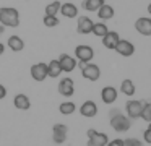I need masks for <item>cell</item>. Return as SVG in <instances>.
<instances>
[{
    "label": "cell",
    "mask_w": 151,
    "mask_h": 146,
    "mask_svg": "<svg viewBox=\"0 0 151 146\" xmlns=\"http://www.w3.org/2000/svg\"><path fill=\"white\" fill-rule=\"evenodd\" d=\"M109 122H111V127L117 133H125V132H128L130 127H132V120L128 119L120 109H111L109 110Z\"/></svg>",
    "instance_id": "1"
},
{
    "label": "cell",
    "mask_w": 151,
    "mask_h": 146,
    "mask_svg": "<svg viewBox=\"0 0 151 146\" xmlns=\"http://www.w3.org/2000/svg\"><path fill=\"white\" fill-rule=\"evenodd\" d=\"M0 24L5 28H18L20 26V12L13 6L0 8Z\"/></svg>",
    "instance_id": "2"
},
{
    "label": "cell",
    "mask_w": 151,
    "mask_h": 146,
    "mask_svg": "<svg viewBox=\"0 0 151 146\" xmlns=\"http://www.w3.org/2000/svg\"><path fill=\"white\" fill-rule=\"evenodd\" d=\"M75 58L78 63H89L94 58V49L88 44H80L75 47Z\"/></svg>",
    "instance_id": "3"
},
{
    "label": "cell",
    "mask_w": 151,
    "mask_h": 146,
    "mask_svg": "<svg viewBox=\"0 0 151 146\" xmlns=\"http://www.w3.org/2000/svg\"><path fill=\"white\" fill-rule=\"evenodd\" d=\"M81 68V76L88 81H98L101 78V68L96 63H78Z\"/></svg>",
    "instance_id": "4"
},
{
    "label": "cell",
    "mask_w": 151,
    "mask_h": 146,
    "mask_svg": "<svg viewBox=\"0 0 151 146\" xmlns=\"http://www.w3.org/2000/svg\"><path fill=\"white\" fill-rule=\"evenodd\" d=\"M143 104L145 101H138V99H130L125 104V115L130 120H137L141 117V110H143Z\"/></svg>",
    "instance_id": "5"
},
{
    "label": "cell",
    "mask_w": 151,
    "mask_h": 146,
    "mask_svg": "<svg viewBox=\"0 0 151 146\" xmlns=\"http://www.w3.org/2000/svg\"><path fill=\"white\" fill-rule=\"evenodd\" d=\"M86 135H88V146H107L109 143V136L94 128H89Z\"/></svg>",
    "instance_id": "6"
},
{
    "label": "cell",
    "mask_w": 151,
    "mask_h": 146,
    "mask_svg": "<svg viewBox=\"0 0 151 146\" xmlns=\"http://www.w3.org/2000/svg\"><path fill=\"white\" fill-rule=\"evenodd\" d=\"M67 136H68V127L65 123H55L52 127V140L55 145H62L67 141Z\"/></svg>",
    "instance_id": "7"
},
{
    "label": "cell",
    "mask_w": 151,
    "mask_h": 146,
    "mask_svg": "<svg viewBox=\"0 0 151 146\" xmlns=\"http://www.w3.org/2000/svg\"><path fill=\"white\" fill-rule=\"evenodd\" d=\"M57 89H59V94L63 97H72L73 94H75V81L72 80V78H62V80L59 81V86H57Z\"/></svg>",
    "instance_id": "8"
},
{
    "label": "cell",
    "mask_w": 151,
    "mask_h": 146,
    "mask_svg": "<svg viewBox=\"0 0 151 146\" xmlns=\"http://www.w3.org/2000/svg\"><path fill=\"white\" fill-rule=\"evenodd\" d=\"M29 73L34 81H44L46 78H49V75H47V63H44V62L34 63L29 68Z\"/></svg>",
    "instance_id": "9"
},
{
    "label": "cell",
    "mask_w": 151,
    "mask_h": 146,
    "mask_svg": "<svg viewBox=\"0 0 151 146\" xmlns=\"http://www.w3.org/2000/svg\"><path fill=\"white\" fill-rule=\"evenodd\" d=\"M59 63H60V67H62V71H65V73H72V71L76 68V65H78V60H76L73 55L60 54Z\"/></svg>",
    "instance_id": "10"
},
{
    "label": "cell",
    "mask_w": 151,
    "mask_h": 146,
    "mask_svg": "<svg viewBox=\"0 0 151 146\" xmlns=\"http://www.w3.org/2000/svg\"><path fill=\"white\" fill-rule=\"evenodd\" d=\"M93 24H94V21L89 16H78V19H76V31H78V34H83V36L91 34Z\"/></svg>",
    "instance_id": "11"
},
{
    "label": "cell",
    "mask_w": 151,
    "mask_h": 146,
    "mask_svg": "<svg viewBox=\"0 0 151 146\" xmlns=\"http://www.w3.org/2000/svg\"><path fill=\"white\" fill-rule=\"evenodd\" d=\"M135 29L137 32H140L141 36H151V18L150 16H140L135 21Z\"/></svg>",
    "instance_id": "12"
},
{
    "label": "cell",
    "mask_w": 151,
    "mask_h": 146,
    "mask_svg": "<svg viewBox=\"0 0 151 146\" xmlns=\"http://www.w3.org/2000/svg\"><path fill=\"white\" fill-rule=\"evenodd\" d=\"M114 50L117 52L119 55H122V57H132V55L135 54V45L132 44L130 41H127V39H120L117 47H115Z\"/></svg>",
    "instance_id": "13"
},
{
    "label": "cell",
    "mask_w": 151,
    "mask_h": 146,
    "mask_svg": "<svg viewBox=\"0 0 151 146\" xmlns=\"http://www.w3.org/2000/svg\"><path fill=\"white\" fill-rule=\"evenodd\" d=\"M80 114H81L83 117H86V119L96 117L98 115V104H96L94 101H91V99L85 101V102L81 104V107H80Z\"/></svg>",
    "instance_id": "14"
},
{
    "label": "cell",
    "mask_w": 151,
    "mask_h": 146,
    "mask_svg": "<svg viewBox=\"0 0 151 146\" xmlns=\"http://www.w3.org/2000/svg\"><path fill=\"white\" fill-rule=\"evenodd\" d=\"M117 89H115L114 86H104L101 91V99L104 104H107V106H111V104H114L115 101H117Z\"/></svg>",
    "instance_id": "15"
},
{
    "label": "cell",
    "mask_w": 151,
    "mask_h": 146,
    "mask_svg": "<svg viewBox=\"0 0 151 146\" xmlns=\"http://www.w3.org/2000/svg\"><path fill=\"white\" fill-rule=\"evenodd\" d=\"M119 41H120V36H119V32L109 31L107 34L102 37V45H104L106 49H109V50H114V49L117 47Z\"/></svg>",
    "instance_id": "16"
},
{
    "label": "cell",
    "mask_w": 151,
    "mask_h": 146,
    "mask_svg": "<svg viewBox=\"0 0 151 146\" xmlns=\"http://www.w3.org/2000/svg\"><path fill=\"white\" fill-rule=\"evenodd\" d=\"M60 15L65 16V18L72 19V18H78V6L72 2H65L60 6Z\"/></svg>",
    "instance_id": "17"
},
{
    "label": "cell",
    "mask_w": 151,
    "mask_h": 146,
    "mask_svg": "<svg viewBox=\"0 0 151 146\" xmlns=\"http://www.w3.org/2000/svg\"><path fill=\"white\" fill-rule=\"evenodd\" d=\"M13 106L17 107L18 110H28L31 107V101H29V97H28L26 94L20 93V94H17V96L13 97Z\"/></svg>",
    "instance_id": "18"
},
{
    "label": "cell",
    "mask_w": 151,
    "mask_h": 146,
    "mask_svg": "<svg viewBox=\"0 0 151 146\" xmlns=\"http://www.w3.org/2000/svg\"><path fill=\"white\" fill-rule=\"evenodd\" d=\"M96 13H98V18L101 19V21H109V19H112V18H114V15H115L114 6L109 5V3H104V5H102Z\"/></svg>",
    "instance_id": "19"
},
{
    "label": "cell",
    "mask_w": 151,
    "mask_h": 146,
    "mask_svg": "<svg viewBox=\"0 0 151 146\" xmlns=\"http://www.w3.org/2000/svg\"><path fill=\"white\" fill-rule=\"evenodd\" d=\"M7 45H8V49H10V50H13V52H21L24 49V41L20 37V36L13 34V36H10V37H8Z\"/></svg>",
    "instance_id": "20"
},
{
    "label": "cell",
    "mask_w": 151,
    "mask_h": 146,
    "mask_svg": "<svg viewBox=\"0 0 151 146\" xmlns=\"http://www.w3.org/2000/svg\"><path fill=\"white\" fill-rule=\"evenodd\" d=\"M62 67H60L59 63V58H54V60H50L49 63H47V75H49V78H59L60 75H62Z\"/></svg>",
    "instance_id": "21"
},
{
    "label": "cell",
    "mask_w": 151,
    "mask_h": 146,
    "mask_svg": "<svg viewBox=\"0 0 151 146\" xmlns=\"http://www.w3.org/2000/svg\"><path fill=\"white\" fill-rule=\"evenodd\" d=\"M135 91H137V88H135V83L132 80H124L120 83V93L122 94H125V96H128V97H132L135 94Z\"/></svg>",
    "instance_id": "22"
},
{
    "label": "cell",
    "mask_w": 151,
    "mask_h": 146,
    "mask_svg": "<svg viewBox=\"0 0 151 146\" xmlns=\"http://www.w3.org/2000/svg\"><path fill=\"white\" fill-rule=\"evenodd\" d=\"M104 3H106V0H83L81 6L86 12H98Z\"/></svg>",
    "instance_id": "23"
},
{
    "label": "cell",
    "mask_w": 151,
    "mask_h": 146,
    "mask_svg": "<svg viewBox=\"0 0 151 146\" xmlns=\"http://www.w3.org/2000/svg\"><path fill=\"white\" fill-rule=\"evenodd\" d=\"M107 32H109V28H107V24H106L104 21H98V23L93 24V34L98 36V37L102 39Z\"/></svg>",
    "instance_id": "24"
},
{
    "label": "cell",
    "mask_w": 151,
    "mask_h": 146,
    "mask_svg": "<svg viewBox=\"0 0 151 146\" xmlns=\"http://www.w3.org/2000/svg\"><path fill=\"white\" fill-rule=\"evenodd\" d=\"M60 6H62V2H59V0H55V2H50L46 5V15L47 16H57L60 13Z\"/></svg>",
    "instance_id": "25"
},
{
    "label": "cell",
    "mask_w": 151,
    "mask_h": 146,
    "mask_svg": "<svg viewBox=\"0 0 151 146\" xmlns=\"http://www.w3.org/2000/svg\"><path fill=\"white\" fill-rule=\"evenodd\" d=\"M59 110H60L62 115H72V114L76 110V106H75V102H72V101H65V102H62L59 106Z\"/></svg>",
    "instance_id": "26"
},
{
    "label": "cell",
    "mask_w": 151,
    "mask_h": 146,
    "mask_svg": "<svg viewBox=\"0 0 151 146\" xmlns=\"http://www.w3.org/2000/svg\"><path fill=\"white\" fill-rule=\"evenodd\" d=\"M141 120H145V122L150 123L151 122V101H146V102L143 104V110H141Z\"/></svg>",
    "instance_id": "27"
},
{
    "label": "cell",
    "mask_w": 151,
    "mask_h": 146,
    "mask_svg": "<svg viewBox=\"0 0 151 146\" xmlns=\"http://www.w3.org/2000/svg\"><path fill=\"white\" fill-rule=\"evenodd\" d=\"M42 23H44V26H46V28H55V26H59V18H57V16H44L42 18Z\"/></svg>",
    "instance_id": "28"
},
{
    "label": "cell",
    "mask_w": 151,
    "mask_h": 146,
    "mask_svg": "<svg viewBox=\"0 0 151 146\" xmlns=\"http://www.w3.org/2000/svg\"><path fill=\"white\" fill-rule=\"evenodd\" d=\"M124 146H143V141H140V140L135 138V136H130V138L124 140Z\"/></svg>",
    "instance_id": "29"
},
{
    "label": "cell",
    "mask_w": 151,
    "mask_h": 146,
    "mask_svg": "<svg viewBox=\"0 0 151 146\" xmlns=\"http://www.w3.org/2000/svg\"><path fill=\"white\" fill-rule=\"evenodd\" d=\"M143 140L148 143V145H151V122L148 123L146 130H145V133H143Z\"/></svg>",
    "instance_id": "30"
},
{
    "label": "cell",
    "mask_w": 151,
    "mask_h": 146,
    "mask_svg": "<svg viewBox=\"0 0 151 146\" xmlns=\"http://www.w3.org/2000/svg\"><path fill=\"white\" fill-rule=\"evenodd\" d=\"M107 146H124V140L115 138V140H109Z\"/></svg>",
    "instance_id": "31"
},
{
    "label": "cell",
    "mask_w": 151,
    "mask_h": 146,
    "mask_svg": "<svg viewBox=\"0 0 151 146\" xmlns=\"http://www.w3.org/2000/svg\"><path fill=\"white\" fill-rule=\"evenodd\" d=\"M5 96H7V88L4 84H0V101L5 99Z\"/></svg>",
    "instance_id": "32"
},
{
    "label": "cell",
    "mask_w": 151,
    "mask_h": 146,
    "mask_svg": "<svg viewBox=\"0 0 151 146\" xmlns=\"http://www.w3.org/2000/svg\"><path fill=\"white\" fill-rule=\"evenodd\" d=\"M4 52H5V44L0 42V55H4Z\"/></svg>",
    "instance_id": "33"
},
{
    "label": "cell",
    "mask_w": 151,
    "mask_h": 146,
    "mask_svg": "<svg viewBox=\"0 0 151 146\" xmlns=\"http://www.w3.org/2000/svg\"><path fill=\"white\" fill-rule=\"evenodd\" d=\"M4 32H5V26H2V24H0V36L4 34Z\"/></svg>",
    "instance_id": "34"
},
{
    "label": "cell",
    "mask_w": 151,
    "mask_h": 146,
    "mask_svg": "<svg viewBox=\"0 0 151 146\" xmlns=\"http://www.w3.org/2000/svg\"><path fill=\"white\" fill-rule=\"evenodd\" d=\"M148 13L151 15V3H148Z\"/></svg>",
    "instance_id": "35"
}]
</instances>
